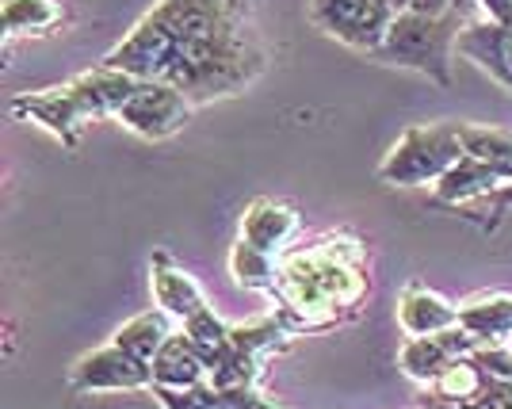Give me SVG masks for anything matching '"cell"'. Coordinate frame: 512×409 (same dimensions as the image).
Returning <instances> with one entry per match:
<instances>
[{
	"label": "cell",
	"instance_id": "6da1fadb",
	"mask_svg": "<svg viewBox=\"0 0 512 409\" xmlns=\"http://www.w3.org/2000/svg\"><path fill=\"white\" fill-rule=\"evenodd\" d=\"M363 257L367 249L352 234H329L295 253L287 249L279 257V280L272 295L283 302L279 322L299 337L352 318L367 295Z\"/></svg>",
	"mask_w": 512,
	"mask_h": 409
},
{
	"label": "cell",
	"instance_id": "4fadbf2b",
	"mask_svg": "<svg viewBox=\"0 0 512 409\" xmlns=\"http://www.w3.org/2000/svg\"><path fill=\"white\" fill-rule=\"evenodd\" d=\"M150 283H153V299H157V306H161L169 318H176V322H188V318H195L199 310H207L203 287H199L195 276H188L169 253H157V257H153Z\"/></svg>",
	"mask_w": 512,
	"mask_h": 409
},
{
	"label": "cell",
	"instance_id": "9c48e42d",
	"mask_svg": "<svg viewBox=\"0 0 512 409\" xmlns=\"http://www.w3.org/2000/svg\"><path fill=\"white\" fill-rule=\"evenodd\" d=\"M455 54H463L478 65L482 73H490L497 85L512 96V20H482V23H463Z\"/></svg>",
	"mask_w": 512,
	"mask_h": 409
},
{
	"label": "cell",
	"instance_id": "ffe728a7",
	"mask_svg": "<svg viewBox=\"0 0 512 409\" xmlns=\"http://www.w3.org/2000/svg\"><path fill=\"white\" fill-rule=\"evenodd\" d=\"M459 142L467 157H478L493 169L512 173V130L482 127V123H459Z\"/></svg>",
	"mask_w": 512,
	"mask_h": 409
},
{
	"label": "cell",
	"instance_id": "3957f363",
	"mask_svg": "<svg viewBox=\"0 0 512 409\" xmlns=\"http://www.w3.org/2000/svg\"><path fill=\"white\" fill-rule=\"evenodd\" d=\"M463 157L459 123L409 127L379 165V180L390 188H428Z\"/></svg>",
	"mask_w": 512,
	"mask_h": 409
},
{
	"label": "cell",
	"instance_id": "d6986e66",
	"mask_svg": "<svg viewBox=\"0 0 512 409\" xmlns=\"http://www.w3.org/2000/svg\"><path fill=\"white\" fill-rule=\"evenodd\" d=\"M230 329H234V325H226L211 306H207V310H199L195 318L184 322V337H188L195 345V352L207 360V367H218L230 356V348H234V333H230Z\"/></svg>",
	"mask_w": 512,
	"mask_h": 409
},
{
	"label": "cell",
	"instance_id": "7a4b0ae2",
	"mask_svg": "<svg viewBox=\"0 0 512 409\" xmlns=\"http://www.w3.org/2000/svg\"><path fill=\"white\" fill-rule=\"evenodd\" d=\"M463 31V16L448 12V16H425V12H398L390 31H386L383 46L375 50V58L390 65L413 69L436 85H451V58H455V43Z\"/></svg>",
	"mask_w": 512,
	"mask_h": 409
},
{
	"label": "cell",
	"instance_id": "2e32d148",
	"mask_svg": "<svg viewBox=\"0 0 512 409\" xmlns=\"http://www.w3.org/2000/svg\"><path fill=\"white\" fill-rule=\"evenodd\" d=\"M459 325L478 345H505L512 337V295H478L463 302Z\"/></svg>",
	"mask_w": 512,
	"mask_h": 409
},
{
	"label": "cell",
	"instance_id": "8fae6325",
	"mask_svg": "<svg viewBox=\"0 0 512 409\" xmlns=\"http://www.w3.org/2000/svg\"><path fill=\"white\" fill-rule=\"evenodd\" d=\"M512 173L505 169H493L478 157H459L448 173L432 184V195L440 203H451V207H463V203H478V199H493L501 188H509Z\"/></svg>",
	"mask_w": 512,
	"mask_h": 409
},
{
	"label": "cell",
	"instance_id": "7402d4cb",
	"mask_svg": "<svg viewBox=\"0 0 512 409\" xmlns=\"http://www.w3.org/2000/svg\"><path fill=\"white\" fill-rule=\"evenodd\" d=\"M486 387H490V375L482 371V364L474 356L455 360L440 379H432V394L440 402H470V398H478Z\"/></svg>",
	"mask_w": 512,
	"mask_h": 409
},
{
	"label": "cell",
	"instance_id": "5b68a950",
	"mask_svg": "<svg viewBox=\"0 0 512 409\" xmlns=\"http://www.w3.org/2000/svg\"><path fill=\"white\" fill-rule=\"evenodd\" d=\"M192 108V100L169 81H142L138 92L123 104V111L115 115V123H123L130 134L146 142H165L184 130V123L192 119Z\"/></svg>",
	"mask_w": 512,
	"mask_h": 409
},
{
	"label": "cell",
	"instance_id": "484cf974",
	"mask_svg": "<svg viewBox=\"0 0 512 409\" xmlns=\"http://www.w3.org/2000/svg\"><path fill=\"white\" fill-rule=\"evenodd\" d=\"M226 8H234L237 16H245V8H249V0H222Z\"/></svg>",
	"mask_w": 512,
	"mask_h": 409
},
{
	"label": "cell",
	"instance_id": "5bb4252c",
	"mask_svg": "<svg viewBox=\"0 0 512 409\" xmlns=\"http://www.w3.org/2000/svg\"><path fill=\"white\" fill-rule=\"evenodd\" d=\"M398 325H402L406 337H428V333L459 325V306L421 287V283H409L398 295Z\"/></svg>",
	"mask_w": 512,
	"mask_h": 409
},
{
	"label": "cell",
	"instance_id": "277c9868",
	"mask_svg": "<svg viewBox=\"0 0 512 409\" xmlns=\"http://www.w3.org/2000/svg\"><path fill=\"white\" fill-rule=\"evenodd\" d=\"M398 16L394 0H310V20L352 50L375 54Z\"/></svg>",
	"mask_w": 512,
	"mask_h": 409
},
{
	"label": "cell",
	"instance_id": "d4e9b609",
	"mask_svg": "<svg viewBox=\"0 0 512 409\" xmlns=\"http://www.w3.org/2000/svg\"><path fill=\"white\" fill-rule=\"evenodd\" d=\"M512 207V180H509V188H501V192L493 195V218H490V226H497V218L505 215Z\"/></svg>",
	"mask_w": 512,
	"mask_h": 409
},
{
	"label": "cell",
	"instance_id": "ba28073f",
	"mask_svg": "<svg viewBox=\"0 0 512 409\" xmlns=\"http://www.w3.org/2000/svg\"><path fill=\"white\" fill-rule=\"evenodd\" d=\"M478 341L470 337L463 325H451L440 333H428V337H409L406 345L398 348V367L402 375H409L413 383H425L432 387V379H440L455 360L474 356Z\"/></svg>",
	"mask_w": 512,
	"mask_h": 409
},
{
	"label": "cell",
	"instance_id": "9a60e30c",
	"mask_svg": "<svg viewBox=\"0 0 512 409\" xmlns=\"http://www.w3.org/2000/svg\"><path fill=\"white\" fill-rule=\"evenodd\" d=\"M153 387H172V390H192L211 383V367L195 352V345L184 333H172L169 345L157 352L153 360Z\"/></svg>",
	"mask_w": 512,
	"mask_h": 409
},
{
	"label": "cell",
	"instance_id": "4316f807",
	"mask_svg": "<svg viewBox=\"0 0 512 409\" xmlns=\"http://www.w3.org/2000/svg\"><path fill=\"white\" fill-rule=\"evenodd\" d=\"M505 345H509V352H512V337H509V341H505Z\"/></svg>",
	"mask_w": 512,
	"mask_h": 409
},
{
	"label": "cell",
	"instance_id": "44dd1931",
	"mask_svg": "<svg viewBox=\"0 0 512 409\" xmlns=\"http://www.w3.org/2000/svg\"><path fill=\"white\" fill-rule=\"evenodd\" d=\"M230 272L245 291H264V295H276L279 280V260L253 249L249 241L237 237V245L230 249Z\"/></svg>",
	"mask_w": 512,
	"mask_h": 409
},
{
	"label": "cell",
	"instance_id": "30bf717a",
	"mask_svg": "<svg viewBox=\"0 0 512 409\" xmlns=\"http://www.w3.org/2000/svg\"><path fill=\"white\" fill-rule=\"evenodd\" d=\"M302 218L291 203L283 199H253L241 215V241H249L253 249L268 253V257H283L287 245L299 237Z\"/></svg>",
	"mask_w": 512,
	"mask_h": 409
},
{
	"label": "cell",
	"instance_id": "7c38bea8",
	"mask_svg": "<svg viewBox=\"0 0 512 409\" xmlns=\"http://www.w3.org/2000/svg\"><path fill=\"white\" fill-rule=\"evenodd\" d=\"M69 85L77 92V100H81V108H85L88 119H115V115L123 111V104L138 92L142 81L123 73V69H111V65L100 62L96 69L77 73Z\"/></svg>",
	"mask_w": 512,
	"mask_h": 409
},
{
	"label": "cell",
	"instance_id": "52a82bcc",
	"mask_svg": "<svg viewBox=\"0 0 512 409\" xmlns=\"http://www.w3.org/2000/svg\"><path fill=\"white\" fill-rule=\"evenodd\" d=\"M12 115L23 119V123H35L43 127L46 134H54L65 150H73L81 142V130L92 123L77 100L73 85L62 88H43V92H23L12 100Z\"/></svg>",
	"mask_w": 512,
	"mask_h": 409
},
{
	"label": "cell",
	"instance_id": "cb8c5ba5",
	"mask_svg": "<svg viewBox=\"0 0 512 409\" xmlns=\"http://www.w3.org/2000/svg\"><path fill=\"white\" fill-rule=\"evenodd\" d=\"M486 8V16L497 23H509L512 20V0H478Z\"/></svg>",
	"mask_w": 512,
	"mask_h": 409
},
{
	"label": "cell",
	"instance_id": "603a6c76",
	"mask_svg": "<svg viewBox=\"0 0 512 409\" xmlns=\"http://www.w3.org/2000/svg\"><path fill=\"white\" fill-rule=\"evenodd\" d=\"M153 398L161 402V409H230L222 390H214L211 383L192 390H172V387H153Z\"/></svg>",
	"mask_w": 512,
	"mask_h": 409
},
{
	"label": "cell",
	"instance_id": "ac0fdd59",
	"mask_svg": "<svg viewBox=\"0 0 512 409\" xmlns=\"http://www.w3.org/2000/svg\"><path fill=\"white\" fill-rule=\"evenodd\" d=\"M4 20V39H27V35H50L54 27H62L65 8L58 0H4L0 8Z\"/></svg>",
	"mask_w": 512,
	"mask_h": 409
},
{
	"label": "cell",
	"instance_id": "8992f818",
	"mask_svg": "<svg viewBox=\"0 0 512 409\" xmlns=\"http://www.w3.org/2000/svg\"><path fill=\"white\" fill-rule=\"evenodd\" d=\"M69 387L77 394H123V390H153V367L134 360L130 352L115 345H104L96 352H85L73 371Z\"/></svg>",
	"mask_w": 512,
	"mask_h": 409
},
{
	"label": "cell",
	"instance_id": "e0dca14e",
	"mask_svg": "<svg viewBox=\"0 0 512 409\" xmlns=\"http://www.w3.org/2000/svg\"><path fill=\"white\" fill-rule=\"evenodd\" d=\"M172 322H176V318H169V314L157 306V310H146V314L130 318L127 325H119L111 341L123 348V352H130L134 360H142V364H153V360H157V352L169 345Z\"/></svg>",
	"mask_w": 512,
	"mask_h": 409
}]
</instances>
